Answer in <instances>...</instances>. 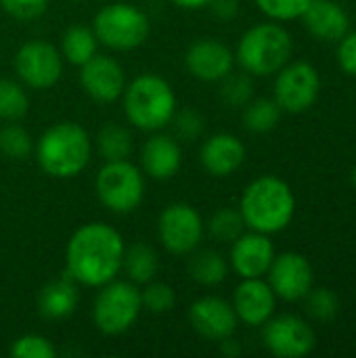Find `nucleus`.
<instances>
[{
    "mask_svg": "<svg viewBox=\"0 0 356 358\" xmlns=\"http://www.w3.org/2000/svg\"><path fill=\"white\" fill-rule=\"evenodd\" d=\"M124 237L118 229L103 222L82 224L67 241V275L86 287H101L115 279L124 260Z\"/></svg>",
    "mask_w": 356,
    "mask_h": 358,
    "instance_id": "obj_1",
    "label": "nucleus"
},
{
    "mask_svg": "<svg viewBox=\"0 0 356 358\" xmlns=\"http://www.w3.org/2000/svg\"><path fill=\"white\" fill-rule=\"evenodd\" d=\"M239 212L250 231L273 235L287 229L292 222L296 214V197L285 180L266 174L245 187Z\"/></svg>",
    "mask_w": 356,
    "mask_h": 358,
    "instance_id": "obj_2",
    "label": "nucleus"
},
{
    "mask_svg": "<svg viewBox=\"0 0 356 358\" xmlns=\"http://www.w3.org/2000/svg\"><path fill=\"white\" fill-rule=\"evenodd\" d=\"M40 168L52 178H73L92 157V138L76 122H59L42 132L34 145Z\"/></svg>",
    "mask_w": 356,
    "mask_h": 358,
    "instance_id": "obj_3",
    "label": "nucleus"
},
{
    "mask_svg": "<svg viewBox=\"0 0 356 358\" xmlns=\"http://www.w3.org/2000/svg\"><path fill=\"white\" fill-rule=\"evenodd\" d=\"M122 99L126 120L143 132L164 130L176 113V94L170 82L157 73L136 76L126 84Z\"/></svg>",
    "mask_w": 356,
    "mask_h": 358,
    "instance_id": "obj_4",
    "label": "nucleus"
},
{
    "mask_svg": "<svg viewBox=\"0 0 356 358\" xmlns=\"http://www.w3.org/2000/svg\"><path fill=\"white\" fill-rule=\"evenodd\" d=\"M292 36L279 23H258L250 27L235 52V61L250 76H273L292 57Z\"/></svg>",
    "mask_w": 356,
    "mask_h": 358,
    "instance_id": "obj_5",
    "label": "nucleus"
},
{
    "mask_svg": "<svg viewBox=\"0 0 356 358\" xmlns=\"http://www.w3.org/2000/svg\"><path fill=\"white\" fill-rule=\"evenodd\" d=\"M92 31L99 44L111 50H134L149 38V17L130 2H113L103 6L92 19Z\"/></svg>",
    "mask_w": 356,
    "mask_h": 358,
    "instance_id": "obj_6",
    "label": "nucleus"
},
{
    "mask_svg": "<svg viewBox=\"0 0 356 358\" xmlns=\"http://www.w3.org/2000/svg\"><path fill=\"white\" fill-rule=\"evenodd\" d=\"M143 313L141 289L132 281H120L118 277L99 287L92 304V321L105 336L126 334Z\"/></svg>",
    "mask_w": 356,
    "mask_h": 358,
    "instance_id": "obj_7",
    "label": "nucleus"
},
{
    "mask_svg": "<svg viewBox=\"0 0 356 358\" xmlns=\"http://www.w3.org/2000/svg\"><path fill=\"white\" fill-rule=\"evenodd\" d=\"M99 201L113 214L134 212L145 197V174L130 159L105 162L94 178Z\"/></svg>",
    "mask_w": 356,
    "mask_h": 358,
    "instance_id": "obj_8",
    "label": "nucleus"
},
{
    "mask_svg": "<svg viewBox=\"0 0 356 358\" xmlns=\"http://www.w3.org/2000/svg\"><path fill=\"white\" fill-rule=\"evenodd\" d=\"M15 73L19 82L34 90L52 88L63 76V55L46 40H29L15 55Z\"/></svg>",
    "mask_w": 356,
    "mask_h": 358,
    "instance_id": "obj_9",
    "label": "nucleus"
},
{
    "mask_svg": "<svg viewBox=\"0 0 356 358\" xmlns=\"http://www.w3.org/2000/svg\"><path fill=\"white\" fill-rule=\"evenodd\" d=\"M157 235L166 252L174 256H189L204 239L201 214L191 203H170L157 218Z\"/></svg>",
    "mask_w": 356,
    "mask_h": 358,
    "instance_id": "obj_10",
    "label": "nucleus"
},
{
    "mask_svg": "<svg viewBox=\"0 0 356 358\" xmlns=\"http://www.w3.org/2000/svg\"><path fill=\"white\" fill-rule=\"evenodd\" d=\"M319 90H321L319 71L306 61H296L290 65L285 63L277 71L275 101L287 113L308 111L317 103Z\"/></svg>",
    "mask_w": 356,
    "mask_h": 358,
    "instance_id": "obj_11",
    "label": "nucleus"
},
{
    "mask_svg": "<svg viewBox=\"0 0 356 358\" xmlns=\"http://www.w3.org/2000/svg\"><path fill=\"white\" fill-rule=\"evenodd\" d=\"M262 342L275 357L302 358L315 350L317 336L304 319L296 315H279L262 325Z\"/></svg>",
    "mask_w": 356,
    "mask_h": 358,
    "instance_id": "obj_12",
    "label": "nucleus"
},
{
    "mask_svg": "<svg viewBox=\"0 0 356 358\" xmlns=\"http://www.w3.org/2000/svg\"><path fill=\"white\" fill-rule=\"evenodd\" d=\"M269 285L277 298L285 302L304 300L306 294L315 287V271L306 256L296 252L275 254L269 268Z\"/></svg>",
    "mask_w": 356,
    "mask_h": 358,
    "instance_id": "obj_13",
    "label": "nucleus"
},
{
    "mask_svg": "<svg viewBox=\"0 0 356 358\" xmlns=\"http://www.w3.org/2000/svg\"><path fill=\"white\" fill-rule=\"evenodd\" d=\"M80 86L97 103H113L124 94L126 73L120 61L107 55H94L80 65Z\"/></svg>",
    "mask_w": 356,
    "mask_h": 358,
    "instance_id": "obj_14",
    "label": "nucleus"
},
{
    "mask_svg": "<svg viewBox=\"0 0 356 358\" xmlns=\"http://www.w3.org/2000/svg\"><path fill=\"white\" fill-rule=\"evenodd\" d=\"M189 323L197 336L210 342H222L237 331V315L231 302L218 296H204L189 308Z\"/></svg>",
    "mask_w": 356,
    "mask_h": 358,
    "instance_id": "obj_15",
    "label": "nucleus"
},
{
    "mask_svg": "<svg viewBox=\"0 0 356 358\" xmlns=\"http://www.w3.org/2000/svg\"><path fill=\"white\" fill-rule=\"evenodd\" d=\"M187 71L199 82H220L235 67L233 50L214 38H201L187 48Z\"/></svg>",
    "mask_w": 356,
    "mask_h": 358,
    "instance_id": "obj_16",
    "label": "nucleus"
},
{
    "mask_svg": "<svg viewBox=\"0 0 356 358\" xmlns=\"http://www.w3.org/2000/svg\"><path fill=\"white\" fill-rule=\"evenodd\" d=\"M275 245L264 233H243L231 243V268L241 279H260L269 273Z\"/></svg>",
    "mask_w": 356,
    "mask_h": 358,
    "instance_id": "obj_17",
    "label": "nucleus"
},
{
    "mask_svg": "<svg viewBox=\"0 0 356 358\" xmlns=\"http://www.w3.org/2000/svg\"><path fill=\"white\" fill-rule=\"evenodd\" d=\"M233 308L241 323L250 327H262L273 315L277 306V296L266 281L260 279H243L233 294Z\"/></svg>",
    "mask_w": 356,
    "mask_h": 358,
    "instance_id": "obj_18",
    "label": "nucleus"
},
{
    "mask_svg": "<svg viewBox=\"0 0 356 358\" xmlns=\"http://www.w3.org/2000/svg\"><path fill=\"white\" fill-rule=\"evenodd\" d=\"M183 164V151L174 136L153 132L141 147V170L153 180L172 178Z\"/></svg>",
    "mask_w": 356,
    "mask_h": 358,
    "instance_id": "obj_19",
    "label": "nucleus"
},
{
    "mask_svg": "<svg viewBox=\"0 0 356 358\" xmlns=\"http://www.w3.org/2000/svg\"><path fill=\"white\" fill-rule=\"evenodd\" d=\"M201 166L216 178H227L237 172L245 162V145L229 132L210 136L199 151Z\"/></svg>",
    "mask_w": 356,
    "mask_h": 358,
    "instance_id": "obj_20",
    "label": "nucleus"
},
{
    "mask_svg": "<svg viewBox=\"0 0 356 358\" xmlns=\"http://www.w3.org/2000/svg\"><path fill=\"white\" fill-rule=\"evenodd\" d=\"M302 19L306 29L319 40H342L350 29V17L336 0H311Z\"/></svg>",
    "mask_w": 356,
    "mask_h": 358,
    "instance_id": "obj_21",
    "label": "nucleus"
},
{
    "mask_svg": "<svg viewBox=\"0 0 356 358\" xmlns=\"http://www.w3.org/2000/svg\"><path fill=\"white\" fill-rule=\"evenodd\" d=\"M76 306H78V287L69 275L46 283L38 296V310L48 321H59L73 315Z\"/></svg>",
    "mask_w": 356,
    "mask_h": 358,
    "instance_id": "obj_22",
    "label": "nucleus"
},
{
    "mask_svg": "<svg viewBox=\"0 0 356 358\" xmlns=\"http://www.w3.org/2000/svg\"><path fill=\"white\" fill-rule=\"evenodd\" d=\"M187 273L195 283L206 285V287H214L227 279L229 262L216 250H193L189 254Z\"/></svg>",
    "mask_w": 356,
    "mask_h": 358,
    "instance_id": "obj_23",
    "label": "nucleus"
},
{
    "mask_svg": "<svg viewBox=\"0 0 356 358\" xmlns=\"http://www.w3.org/2000/svg\"><path fill=\"white\" fill-rule=\"evenodd\" d=\"M61 55L63 61L80 67L88 59H92L99 52V40L92 31V27L86 25H71L63 31L61 38Z\"/></svg>",
    "mask_w": 356,
    "mask_h": 358,
    "instance_id": "obj_24",
    "label": "nucleus"
},
{
    "mask_svg": "<svg viewBox=\"0 0 356 358\" xmlns=\"http://www.w3.org/2000/svg\"><path fill=\"white\" fill-rule=\"evenodd\" d=\"M159 260L157 254L151 245L147 243H134L124 250V260H122V271L126 273L128 281L136 285H145L153 281L157 273Z\"/></svg>",
    "mask_w": 356,
    "mask_h": 358,
    "instance_id": "obj_25",
    "label": "nucleus"
},
{
    "mask_svg": "<svg viewBox=\"0 0 356 358\" xmlns=\"http://www.w3.org/2000/svg\"><path fill=\"white\" fill-rule=\"evenodd\" d=\"M97 151L105 162H118V159H128L134 151L132 134L126 126L109 122L105 124L99 134H97Z\"/></svg>",
    "mask_w": 356,
    "mask_h": 358,
    "instance_id": "obj_26",
    "label": "nucleus"
},
{
    "mask_svg": "<svg viewBox=\"0 0 356 358\" xmlns=\"http://www.w3.org/2000/svg\"><path fill=\"white\" fill-rule=\"evenodd\" d=\"M283 109L275 99H252L243 107V126L250 132L264 134L277 128Z\"/></svg>",
    "mask_w": 356,
    "mask_h": 358,
    "instance_id": "obj_27",
    "label": "nucleus"
},
{
    "mask_svg": "<svg viewBox=\"0 0 356 358\" xmlns=\"http://www.w3.org/2000/svg\"><path fill=\"white\" fill-rule=\"evenodd\" d=\"M29 109V96L21 82L0 78V120L19 122Z\"/></svg>",
    "mask_w": 356,
    "mask_h": 358,
    "instance_id": "obj_28",
    "label": "nucleus"
},
{
    "mask_svg": "<svg viewBox=\"0 0 356 358\" xmlns=\"http://www.w3.org/2000/svg\"><path fill=\"white\" fill-rule=\"evenodd\" d=\"M34 151L31 134L17 122H6L0 128V153L10 159H27Z\"/></svg>",
    "mask_w": 356,
    "mask_h": 358,
    "instance_id": "obj_29",
    "label": "nucleus"
},
{
    "mask_svg": "<svg viewBox=\"0 0 356 358\" xmlns=\"http://www.w3.org/2000/svg\"><path fill=\"white\" fill-rule=\"evenodd\" d=\"M245 220L241 216L239 210H233V208H222L218 210L210 222H208V231L210 235L220 241V243H233L239 235L245 233Z\"/></svg>",
    "mask_w": 356,
    "mask_h": 358,
    "instance_id": "obj_30",
    "label": "nucleus"
},
{
    "mask_svg": "<svg viewBox=\"0 0 356 358\" xmlns=\"http://www.w3.org/2000/svg\"><path fill=\"white\" fill-rule=\"evenodd\" d=\"M220 99L229 107H245L254 99V82L248 71L227 73L220 80Z\"/></svg>",
    "mask_w": 356,
    "mask_h": 358,
    "instance_id": "obj_31",
    "label": "nucleus"
},
{
    "mask_svg": "<svg viewBox=\"0 0 356 358\" xmlns=\"http://www.w3.org/2000/svg\"><path fill=\"white\" fill-rule=\"evenodd\" d=\"M304 302H306V313L315 319V321H319V323H329V321H334L336 317H338V313H340V300H338V296L332 292V289H327V287H313L308 294H306V298H304Z\"/></svg>",
    "mask_w": 356,
    "mask_h": 358,
    "instance_id": "obj_32",
    "label": "nucleus"
},
{
    "mask_svg": "<svg viewBox=\"0 0 356 358\" xmlns=\"http://www.w3.org/2000/svg\"><path fill=\"white\" fill-rule=\"evenodd\" d=\"M174 302H176V294L168 283L149 281L141 289V304H143V310H147V313L164 315V313L172 310Z\"/></svg>",
    "mask_w": 356,
    "mask_h": 358,
    "instance_id": "obj_33",
    "label": "nucleus"
},
{
    "mask_svg": "<svg viewBox=\"0 0 356 358\" xmlns=\"http://www.w3.org/2000/svg\"><path fill=\"white\" fill-rule=\"evenodd\" d=\"M13 358H55L57 350L52 342L40 334H25L17 338L10 346Z\"/></svg>",
    "mask_w": 356,
    "mask_h": 358,
    "instance_id": "obj_34",
    "label": "nucleus"
},
{
    "mask_svg": "<svg viewBox=\"0 0 356 358\" xmlns=\"http://www.w3.org/2000/svg\"><path fill=\"white\" fill-rule=\"evenodd\" d=\"M256 4L266 17L275 21H290L302 17L311 0H256Z\"/></svg>",
    "mask_w": 356,
    "mask_h": 358,
    "instance_id": "obj_35",
    "label": "nucleus"
},
{
    "mask_svg": "<svg viewBox=\"0 0 356 358\" xmlns=\"http://www.w3.org/2000/svg\"><path fill=\"white\" fill-rule=\"evenodd\" d=\"M0 6L17 21H36L46 13L48 0H0Z\"/></svg>",
    "mask_w": 356,
    "mask_h": 358,
    "instance_id": "obj_36",
    "label": "nucleus"
},
{
    "mask_svg": "<svg viewBox=\"0 0 356 358\" xmlns=\"http://www.w3.org/2000/svg\"><path fill=\"white\" fill-rule=\"evenodd\" d=\"M170 124L174 126L176 136H180V138H185V141H195V138H199V134H201L204 128H206V120H204L197 111H193V109H185V111H180V113H174L172 120H170Z\"/></svg>",
    "mask_w": 356,
    "mask_h": 358,
    "instance_id": "obj_37",
    "label": "nucleus"
},
{
    "mask_svg": "<svg viewBox=\"0 0 356 358\" xmlns=\"http://www.w3.org/2000/svg\"><path fill=\"white\" fill-rule=\"evenodd\" d=\"M338 63L342 67V71H346L348 76L356 78V31L346 34L340 40L338 46Z\"/></svg>",
    "mask_w": 356,
    "mask_h": 358,
    "instance_id": "obj_38",
    "label": "nucleus"
},
{
    "mask_svg": "<svg viewBox=\"0 0 356 358\" xmlns=\"http://www.w3.org/2000/svg\"><path fill=\"white\" fill-rule=\"evenodd\" d=\"M208 8L214 13V17L229 21V19H235L237 17V13H239V0H212L208 4Z\"/></svg>",
    "mask_w": 356,
    "mask_h": 358,
    "instance_id": "obj_39",
    "label": "nucleus"
},
{
    "mask_svg": "<svg viewBox=\"0 0 356 358\" xmlns=\"http://www.w3.org/2000/svg\"><path fill=\"white\" fill-rule=\"evenodd\" d=\"M172 4L180 6V8H187V10H197V8H204L208 6L212 0H170Z\"/></svg>",
    "mask_w": 356,
    "mask_h": 358,
    "instance_id": "obj_40",
    "label": "nucleus"
},
{
    "mask_svg": "<svg viewBox=\"0 0 356 358\" xmlns=\"http://www.w3.org/2000/svg\"><path fill=\"white\" fill-rule=\"evenodd\" d=\"M220 350H222L227 357H237V355H241V348H239V344L233 340V336L220 342Z\"/></svg>",
    "mask_w": 356,
    "mask_h": 358,
    "instance_id": "obj_41",
    "label": "nucleus"
},
{
    "mask_svg": "<svg viewBox=\"0 0 356 358\" xmlns=\"http://www.w3.org/2000/svg\"><path fill=\"white\" fill-rule=\"evenodd\" d=\"M350 180H353V187L356 189V166H355V170H353V174H350Z\"/></svg>",
    "mask_w": 356,
    "mask_h": 358,
    "instance_id": "obj_42",
    "label": "nucleus"
}]
</instances>
